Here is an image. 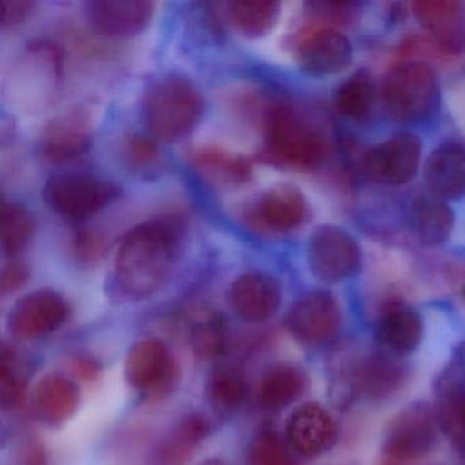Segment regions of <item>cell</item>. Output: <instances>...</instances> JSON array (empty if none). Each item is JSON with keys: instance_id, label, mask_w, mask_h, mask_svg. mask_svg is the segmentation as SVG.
I'll list each match as a JSON object with an SVG mask.
<instances>
[{"instance_id": "6da1fadb", "label": "cell", "mask_w": 465, "mask_h": 465, "mask_svg": "<svg viewBox=\"0 0 465 465\" xmlns=\"http://www.w3.org/2000/svg\"><path fill=\"white\" fill-rule=\"evenodd\" d=\"M182 225L171 217L149 220L130 230L119 243L113 285L129 301L154 295L167 282L178 257Z\"/></svg>"}, {"instance_id": "7a4b0ae2", "label": "cell", "mask_w": 465, "mask_h": 465, "mask_svg": "<svg viewBox=\"0 0 465 465\" xmlns=\"http://www.w3.org/2000/svg\"><path fill=\"white\" fill-rule=\"evenodd\" d=\"M205 110L197 86L182 75H165L146 92L143 119L152 137L163 143L181 140L189 134Z\"/></svg>"}, {"instance_id": "3957f363", "label": "cell", "mask_w": 465, "mask_h": 465, "mask_svg": "<svg viewBox=\"0 0 465 465\" xmlns=\"http://www.w3.org/2000/svg\"><path fill=\"white\" fill-rule=\"evenodd\" d=\"M383 105L397 121L421 122L440 105V84L434 70L419 61L401 62L389 70L381 86Z\"/></svg>"}, {"instance_id": "277c9868", "label": "cell", "mask_w": 465, "mask_h": 465, "mask_svg": "<svg viewBox=\"0 0 465 465\" xmlns=\"http://www.w3.org/2000/svg\"><path fill=\"white\" fill-rule=\"evenodd\" d=\"M265 140L269 154L288 167H315L325 153L321 133L312 122L288 105H276L269 110Z\"/></svg>"}, {"instance_id": "5b68a950", "label": "cell", "mask_w": 465, "mask_h": 465, "mask_svg": "<svg viewBox=\"0 0 465 465\" xmlns=\"http://www.w3.org/2000/svg\"><path fill=\"white\" fill-rule=\"evenodd\" d=\"M440 430L434 408L408 405L389 421L377 465H418L431 453Z\"/></svg>"}, {"instance_id": "8992f818", "label": "cell", "mask_w": 465, "mask_h": 465, "mask_svg": "<svg viewBox=\"0 0 465 465\" xmlns=\"http://www.w3.org/2000/svg\"><path fill=\"white\" fill-rule=\"evenodd\" d=\"M118 184L85 173H59L43 187V200L59 216L85 220L110 206L121 197Z\"/></svg>"}, {"instance_id": "52a82bcc", "label": "cell", "mask_w": 465, "mask_h": 465, "mask_svg": "<svg viewBox=\"0 0 465 465\" xmlns=\"http://www.w3.org/2000/svg\"><path fill=\"white\" fill-rule=\"evenodd\" d=\"M307 263L315 279L336 284L350 279L361 269V255L358 242L337 225H321L310 235Z\"/></svg>"}, {"instance_id": "ba28073f", "label": "cell", "mask_w": 465, "mask_h": 465, "mask_svg": "<svg viewBox=\"0 0 465 465\" xmlns=\"http://www.w3.org/2000/svg\"><path fill=\"white\" fill-rule=\"evenodd\" d=\"M285 326L296 341L307 347H320L339 333L341 310L328 291H310L288 310Z\"/></svg>"}, {"instance_id": "9c48e42d", "label": "cell", "mask_w": 465, "mask_h": 465, "mask_svg": "<svg viewBox=\"0 0 465 465\" xmlns=\"http://www.w3.org/2000/svg\"><path fill=\"white\" fill-rule=\"evenodd\" d=\"M127 383L149 394L170 391L178 380V366L159 337H143L134 342L124 363Z\"/></svg>"}, {"instance_id": "30bf717a", "label": "cell", "mask_w": 465, "mask_h": 465, "mask_svg": "<svg viewBox=\"0 0 465 465\" xmlns=\"http://www.w3.org/2000/svg\"><path fill=\"white\" fill-rule=\"evenodd\" d=\"M423 143L413 133H399L367 152L363 168L367 178L381 184L402 186L412 181L420 165Z\"/></svg>"}, {"instance_id": "8fae6325", "label": "cell", "mask_w": 465, "mask_h": 465, "mask_svg": "<svg viewBox=\"0 0 465 465\" xmlns=\"http://www.w3.org/2000/svg\"><path fill=\"white\" fill-rule=\"evenodd\" d=\"M69 314L66 299L56 291L43 288L23 296L10 310L7 322L18 339L35 340L58 331Z\"/></svg>"}, {"instance_id": "7c38bea8", "label": "cell", "mask_w": 465, "mask_h": 465, "mask_svg": "<svg viewBox=\"0 0 465 465\" xmlns=\"http://www.w3.org/2000/svg\"><path fill=\"white\" fill-rule=\"evenodd\" d=\"M295 56L306 74L328 77L350 66L353 48L344 34L323 26L302 34L296 43Z\"/></svg>"}, {"instance_id": "4fadbf2b", "label": "cell", "mask_w": 465, "mask_h": 465, "mask_svg": "<svg viewBox=\"0 0 465 465\" xmlns=\"http://www.w3.org/2000/svg\"><path fill=\"white\" fill-rule=\"evenodd\" d=\"M434 411L440 429L465 454V344L438 378Z\"/></svg>"}, {"instance_id": "5bb4252c", "label": "cell", "mask_w": 465, "mask_h": 465, "mask_svg": "<svg viewBox=\"0 0 465 465\" xmlns=\"http://www.w3.org/2000/svg\"><path fill=\"white\" fill-rule=\"evenodd\" d=\"M407 378V364L401 358L382 350L358 359L348 372L351 391L374 401L393 396Z\"/></svg>"}, {"instance_id": "9a60e30c", "label": "cell", "mask_w": 465, "mask_h": 465, "mask_svg": "<svg viewBox=\"0 0 465 465\" xmlns=\"http://www.w3.org/2000/svg\"><path fill=\"white\" fill-rule=\"evenodd\" d=\"M307 203L303 193L293 184L269 187L250 206L247 220L252 227L269 232H287L303 223Z\"/></svg>"}, {"instance_id": "2e32d148", "label": "cell", "mask_w": 465, "mask_h": 465, "mask_svg": "<svg viewBox=\"0 0 465 465\" xmlns=\"http://www.w3.org/2000/svg\"><path fill=\"white\" fill-rule=\"evenodd\" d=\"M285 440L301 456H322L336 443L337 424L322 405L307 402L288 418Z\"/></svg>"}, {"instance_id": "e0dca14e", "label": "cell", "mask_w": 465, "mask_h": 465, "mask_svg": "<svg viewBox=\"0 0 465 465\" xmlns=\"http://www.w3.org/2000/svg\"><path fill=\"white\" fill-rule=\"evenodd\" d=\"M153 10L148 0H92L85 5L92 28L110 37L135 36L145 31Z\"/></svg>"}, {"instance_id": "ac0fdd59", "label": "cell", "mask_w": 465, "mask_h": 465, "mask_svg": "<svg viewBox=\"0 0 465 465\" xmlns=\"http://www.w3.org/2000/svg\"><path fill=\"white\" fill-rule=\"evenodd\" d=\"M282 302L279 282L266 273L247 272L233 280L228 290V303L247 322H265L276 314Z\"/></svg>"}, {"instance_id": "d6986e66", "label": "cell", "mask_w": 465, "mask_h": 465, "mask_svg": "<svg viewBox=\"0 0 465 465\" xmlns=\"http://www.w3.org/2000/svg\"><path fill=\"white\" fill-rule=\"evenodd\" d=\"M416 20L450 55L465 53V5L456 0H419L412 4Z\"/></svg>"}, {"instance_id": "ffe728a7", "label": "cell", "mask_w": 465, "mask_h": 465, "mask_svg": "<svg viewBox=\"0 0 465 465\" xmlns=\"http://www.w3.org/2000/svg\"><path fill=\"white\" fill-rule=\"evenodd\" d=\"M92 143L88 119L72 111L51 121L40 135L39 151L51 163H69L86 154Z\"/></svg>"}, {"instance_id": "44dd1931", "label": "cell", "mask_w": 465, "mask_h": 465, "mask_svg": "<svg viewBox=\"0 0 465 465\" xmlns=\"http://www.w3.org/2000/svg\"><path fill=\"white\" fill-rule=\"evenodd\" d=\"M424 323L420 314L405 304H391L375 323V340L381 350L391 355H410L423 341Z\"/></svg>"}, {"instance_id": "7402d4cb", "label": "cell", "mask_w": 465, "mask_h": 465, "mask_svg": "<svg viewBox=\"0 0 465 465\" xmlns=\"http://www.w3.org/2000/svg\"><path fill=\"white\" fill-rule=\"evenodd\" d=\"M424 181L434 197L459 200L465 195V146L440 143L427 157Z\"/></svg>"}, {"instance_id": "603a6c76", "label": "cell", "mask_w": 465, "mask_h": 465, "mask_svg": "<svg viewBox=\"0 0 465 465\" xmlns=\"http://www.w3.org/2000/svg\"><path fill=\"white\" fill-rule=\"evenodd\" d=\"M80 391L74 381L61 374H48L34 391V410L37 418L50 426L66 423L77 412Z\"/></svg>"}, {"instance_id": "cb8c5ba5", "label": "cell", "mask_w": 465, "mask_h": 465, "mask_svg": "<svg viewBox=\"0 0 465 465\" xmlns=\"http://www.w3.org/2000/svg\"><path fill=\"white\" fill-rule=\"evenodd\" d=\"M209 432V423L200 413L184 416L154 449L153 465H184Z\"/></svg>"}, {"instance_id": "d4e9b609", "label": "cell", "mask_w": 465, "mask_h": 465, "mask_svg": "<svg viewBox=\"0 0 465 465\" xmlns=\"http://www.w3.org/2000/svg\"><path fill=\"white\" fill-rule=\"evenodd\" d=\"M190 162L201 175L219 186H241L249 181L252 173V165L244 157L212 146L193 151Z\"/></svg>"}, {"instance_id": "484cf974", "label": "cell", "mask_w": 465, "mask_h": 465, "mask_svg": "<svg viewBox=\"0 0 465 465\" xmlns=\"http://www.w3.org/2000/svg\"><path fill=\"white\" fill-rule=\"evenodd\" d=\"M307 388V377L299 367L292 364H277L265 372L257 399L260 407L279 411L295 402Z\"/></svg>"}, {"instance_id": "4316f807", "label": "cell", "mask_w": 465, "mask_h": 465, "mask_svg": "<svg viewBox=\"0 0 465 465\" xmlns=\"http://www.w3.org/2000/svg\"><path fill=\"white\" fill-rule=\"evenodd\" d=\"M454 227V213L440 198L421 197L413 203L412 228L424 246H440L448 241Z\"/></svg>"}, {"instance_id": "83f0119b", "label": "cell", "mask_w": 465, "mask_h": 465, "mask_svg": "<svg viewBox=\"0 0 465 465\" xmlns=\"http://www.w3.org/2000/svg\"><path fill=\"white\" fill-rule=\"evenodd\" d=\"M189 339L193 353L200 359L213 361L227 351V325L219 312L209 309H198L190 315Z\"/></svg>"}, {"instance_id": "f1b7e54d", "label": "cell", "mask_w": 465, "mask_h": 465, "mask_svg": "<svg viewBox=\"0 0 465 465\" xmlns=\"http://www.w3.org/2000/svg\"><path fill=\"white\" fill-rule=\"evenodd\" d=\"M227 7L236 31L249 39L268 35L280 15V5L273 0H235Z\"/></svg>"}, {"instance_id": "f546056e", "label": "cell", "mask_w": 465, "mask_h": 465, "mask_svg": "<svg viewBox=\"0 0 465 465\" xmlns=\"http://www.w3.org/2000/svg\"><path fill=\"white\" fill-rule=\"evenodd\" d=\"M377 99V84L374 75L367 69H361L347 78L334 94V104L345 118L361 121L369 115Z\"/></svg>"}, {"instance_id": "4dcf8cb0", "label": "cell", "mask_w": 465, "mask_h": 465, "mask_svg": "<svg viewBox=\"0 0 465 465\" xmlns=\"http://www.w3.org/2000/svg\"><path fill=\"white\" fill-rule=\"evenodd\" d=\"M208 397L216 407L236 410L249 397V381L241 367L222 364L212 371L208 380Z\"/></svg>"}, {"instance_id": "1f68e13d", "label": "cell", "mask_w": 465, "mask_h": 465, "mask_svg": "<svg viewBox=\"0 0 465 465\" xmlns=\"http://www.w3.org/2000/svg\"><path fill=\"white\" fill-rule=\"evenodd\" d=\"M35 220L31 212L17 203H5L0 224V243L7 257H17L31 242Z\"/></svg>"}, {"instance_id": "d6a6232c", "label": "cell", "mask_w": 465, "mask_h": 465, "mask_svg": "<svg viewBox=\"0 0 465 465\" xmlns=\"http://www.w3.org/2000/svg\"><path fill=\"white\" fill-rule=\"evenodd\" d=\"M28 372L24 369L18 353L4 345L0 356V399L4 410H17L25 401Z\"/></svg>"}, {"instance_id": "836d02e7", "label": "cell", "mask_w": 465, "mask_h": 465, "mask_svg": "<svg viewBox=\"0 0 465 465\" xmlns=\"http://www.w3.org/2000/svg\"><path fill=\"white\" fill-rule=\"evenodd\" d=\"M292 449L276 432L265 431L250 446L247 465H296Z\"/></svg>"}, {"instance_id": "e575fe53", "label": "cell", "mask_w": 465, "mask_h": 465, "mask_svg": "<svg viewBox=\"0 0 465 465\" xmlns=\"http://www.w3.org/2000/svg\"><path fill=\"white\" fill-rule=\"evenodd\" d=\"M157 140L148 135L133 134L124 143L122 153L124 163L132 170L146 173L154 170L160 163Z\"/></svg>"}, {"instance_id": "d590c367", "label": "cell", "mask_w": 465, "mask_h": 465, "mask_svg": "<svg viewBox=\"0 0 465 465\" xmlns=\"http://www.w3.org/2000/svg\"><path fill=\"white\" fill-rule=\"evenodd\" d=\"M35 9L31 0H0V26L15 28L28 18Z\"/></svg>"}, {"instance_id": "8d00e7d4", "label": "cell", "mask_w": 465, "mask_h": 465, "mask_svg": "<svg viewBox=\"0 0 465 465\" xmlns=\"http://www.w3.org/2000/svg\"><path fill=\"white\" fill-rule=\"evenodd\" d=\"M28 266L24 262H20V261L12 260L2 269V274H0V290H2L4 295L15 292V291L24 287V284L28 282Z\"/></svg>"}, {"instance_id": "74e56055", "label": "cell", "mask_w": 465, "mask_h": 465, "mask_svg": "<svg viewBox=\"0 0 465 465\" xmlns=\"http://www.w3.org/2000/svg\"><path fill=\"white\" fill-rule=\"evenodd\" d=\"M74 250L78 252L81 260L85 262H92V261L100 258V252H103V241L97 238L94 233L81 232L74 239Z\"/></svg>"}, {"instance_id": "f35d334b", "label": "cell", "mask_w": 465, "mask_h": 465, "mask_svg": "<svg viewBox=\"0 0 465 465\" xmlns=\"http://www.w3.org/2000/svg\"><path fill=\"white\" fill-rule=\"evenodd\" d=\"M72 370L80 380L88 381V382L96 381L100 374L99 363L89 356H78L73 359Z\"/></svg>"}, {"instance_id": "ab89813d", "label": "cell", "mask_w": 465, "mask_h": 465, "mask_svg": "<svg viewBox=\"0 0 465 465\" xmlns=\"http://www.w3.org/2000/svg\"><path fill=\"white\" fill-rule=\"evenodd\" d=\"M23 465H47L42 449L35 448V446L34 448L28 449Z\"/></svg>"}, {"instance_id": "60d3db41", "label": "cell", "mask_w": 465, "mask_h": 465, "mask_svg": "<svg viewBox=\"0 0 465 465\" xmlns=\"http://www.w3.org/2000/svg\"><path fill=\"white\" fill-rule=\"evenodd\" d=\"M197 465H227L225 462L220 461V460L216 459H209L205 460V461L200 462V464Z\"/></svg>"}]
</instances>
